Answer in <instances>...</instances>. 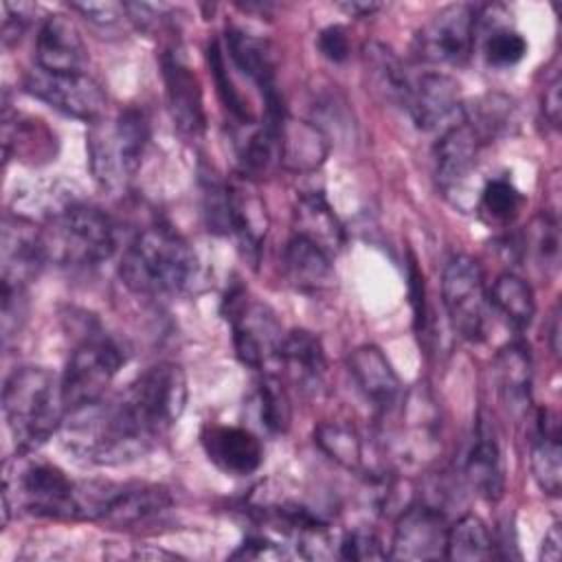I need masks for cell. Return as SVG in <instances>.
<instances>
[{"mask_svg":"<svg viewBox=\"0 0 562 562\" xmlns=\"http://www.w3.org/2000/svg\"><path fill=\"white\" fill-rule=\"evenodd\" d=\"M226 321L233 325V345L237 358L257 371H263L272 360H279L283 345V329L277 314L261 301L248 299L246 290L237 285L224 299Z\"/></svg>","mask_w":562,"mask_h":562,"instance_id":"8","label":"cell"},{"mask_svg":"<svg viewBox=\"0 0 562 562\" xmlns=\"http://www.w3.org/2000/svg\"><path fill=\"white\" fill-rule=\"evenodd\" d=\"M292 222L294 235L316 244L329 257H336L342 250L345 226L321 191H305L296 198Z\"/></svg>","mask_w":562,"mask_h":562,"instance_id":"23","label":"cell"},{"mask_svg":"<svg viewBox=\"0 0 562 562\" xmlns=\"http://www.w3.org/2000/svg\"><path fill=\"white\" fill-rule=\"evenodd\" d=\"M228 57L261 92L263 99L279 94L274 83V55L266 40L250 35L241 29H226Z\"/></svg>","mask_w":562,"mask_h":562,"instance_id":"30","label":"cell"},{"mask_svg":"<svg viewBox=\"0 0 562 562\" xmlns=\"http://www.w3.org/2000/svg\"><path fill=\"white\" fill-rule=\"evenodd\" d=\"M121 281L140 296L165 299L191 288L198 274V257L189 241L167 224L143 228L125 248Z\"/></svg>","mask_w":562,"mask_h":562,"instance_id":"2","label":"cell"},{"mask_svg":"<svg viewBox=\"0 0 562 562\" xmlns=\"http://www.w3.org/2000/svg\"><path fill=\"white\" fill-rule=\"evenodd\" d=\"M283 551L277 547V542L263 538V536H250L244 540V544L233 553V558H281Z\"/></svg>","mask_w":562,"mask_h":562,"instance_id":"48","label":"cell"},{"mask_svg":"<svg viewBox=\"0 0 562 562\" xmlns=\"http://www.w3.org/2000/svg\"><path fill=\"white\" fill-rule=\"evenodd\" d=\"M70 9L99 26H114L125 15L123 2H75Z\"/></svg>","mask_w":562,"mask_h":562,"instance_id":"46","label":"cell"},{"mask_svg":"<svg viewBox=\"0 0 562 562\" xmlns=\"http://www.w3.org/2000/svg\"><path fill=\"white\" fill-rule=\"evenodd\" d=\"M522 252L533 257L544 268H553L558 263L560 235H558V222L553 215L544 213L531 222V226L525 233Z\"/></svg>","mask_w":562,"mask_h":562,"instance_id":"41","label":"cell"},{"mask_svg":"<svg viewBox=\"0 0 562 562\" xmlns=\"http://www.w3.org/2000/svg\"><path fill=\"white\" fill-rule=\"evenodd\" d=\"M187 378L173 362L145 369L114 400L70 413L66 443L90 463L119 465L147 454L178 422Z\"/></svg>","mask_w":562,"mask_h":562,"instance_id":"1","label":"cell"},{"mask_svg":"<svg viewBox=\"0 0 562 562\" xmlns=\"http://www.w3.org/2000/svg\"><path fill=\"white\" fill-rule=\"evenodd\" d=\"M542 112L544 119L558 127L560 125V112H562V99H560V77L555 75L547 86H544V94H542Z\"/></svg>","mask_w":562,"mask_h":562,"instance_id":"49","label":"cell"},{"mask_svg":"<svg viewBox=\"0 0 562 562\" xmlns=\"http://www.w3.org/2000/svg\"><path fill=\"white\" fill-rule=\"evenodd\" d=\"M24 90L53 110L90 125L105 116L108 97L101 83L86 72H55L35 66L24 77Z\"/></svg>","mask_w":562,"mask_h":562,"instance_id":"10","label":"cell"},{"mask_svg":"<svg viewBox=\"0 0 562 562\" xmlns=\"http://www.w3.org/2000/svg\"><path fill=\"white\" fill-rule=\"evenodd\" d=\"M362 66L369 90L384 103H406L411 79L400 57L382 42H367L362 48Z\"/></svg>","mask_w":562,"mask_h":562,"instance_id":"29","label":"cell"},{"mask_svg":"<svg viewBox=\"0 0 562 562\" xmlns=\"http://www.w3.org/2000/svg\"><path fill=\"white\" fill-rule=\"evenodd\" d=\"M408 294H411V305H413V323L415 331L428 334V310H426V299H424V277L417 270L415 261H411V274H408Z\"/></svg>","mask_w":562,"mask_h":562,"instance_id":"47","label":"cell"},{"mask_svg":"<svg viewBox=\"0 0 562 562\" xmlns=\"http://www.w3.org/2000/svg\"><path fill=\"white\" fill-rule=\"evenodd\" d=\"M2 288L24 290L46 263L42 228L20 213H7L0 231Z\"/></svg>","mask_w":562,"mask_h":562,"instance_id":"15","label":"cell"},{"mask_svg":"<svg viewBox=\"0 0 562 562\" xmlns=\"http://www.w3.org/2000/svg\"><path fill=\"white\" fill-rule=\"evenodd\" d=\"M461 119L492 143L512 132L516 123V108L505 94H483L474 99L472 105L461 108Z\"/></svg>","mask_w":562,"mask_h":562,"instance_id":"35","label":"cell"},{"mask_svg":"<svg viewBox=\"0 0 562 562\" xmlns=\"http://www.w3.org/2000/svg\"><path fill=\"white\" fill-rule=\"evenodd\" d=\"M35 11L33 4L26 2H4L2 4V42L4 46H11L15 42H20L22 33L26 31L29 22H31V13Z\"/></svg>","mask_w":562,"mask_h":562,"instance_id":"44","label":"cell"},{"mask_svg":"<svg viewBox=\"0 0 562 562\" xmlns=\"http://www.w3.org/2000/svg\"><path fill=\"white\" fill-rule=\"evenodd\" d=\"M560 544H562V536H560V525H551V529L544 533L542 547H540V558L547 562H558L560 560Z\"/></svg>","mask_w":562,"mask_h":562,"instance_id":"50","label":"cell"},{"mask_svg":"<svg viewBox=\"0 0 562 562\" xmlns=\"http://www.w3.org/2000/svg\"><path fill=\"white\" fill-rule=\"evenodd\" d=\"M329 154V138L325 132L307 121L285 116L281 125L279 165L294 173L316 171Z\"/></svg>","mask_w":562,"mask_h":562,"instance_id":"27","label":"cell"},{"mask_svg":"<svg viewBox=\"0 0 562 562\" xmlns=\"http://www.w3.org/2000/svg\"><path fill=\"white\" fill-rule=\"evenodd\" d=\"M167 108L173 127L184 138H200L206 127L200 81L178 48H167L160 57Z\"/></svg>","mask_w":562,"mask_h":562,"instance_id":"14","label":"cell"},{"mask_svg":"<svg viewBox=\"0 0 562 562\" xmlns=\"http://www.w3.org/2000/svg\"><path fill=\"white\" fill-rule=\"evenodd\" d=\"M268 224L266 202L257 193L252 180L241 176L239 180L228 182V235L235 237L250 266L259 263Z\"/></svg>","mask_w":562,"mask_h":562,"instance_id":"17","label":"cell"},{"mask_svg":"<svg viewBox=\"0 0 562 562\" xmlns=\"http://www.w3.org/2000/svg\"><path fill=\"white\" fill-rule=\"evenodd\" d=\"M88 48L77 24L61 13L46 15L35 40V66L55 72H83Z\"/></svg>","mask_w":562,"mask_h":562,"instance_id":"19","label":"cell"},{"mask_svg":"<svg viewBox=\"0 0 562 562\" xmlns=\"http://www.w3.org/2000/svg\"><path fill=\"white\" fill-rule=\"evenodd\" d=\"M476 42V13L470 4H450L415 33L413 50L428 64H463Z\"/></svg>","mask_w":562,"mask_h":562,"instance_id":"11","label":"cell"},{"mask_svg":"<svg viewBox=\"0 0 562 562\" xmlns=\"http://www.w3.org/2000/svg\"><path fill=\"white\" fill-rule=\"evenodd\" d=\"M134 558H167V560H173L176 555L173 553H167L162 549H138L134 553Z\"/></svg>","mask_w":562,"mask_h":562,"instance_id":"53","label":"cell"},{"mask_svg":"<svg viewBox=\"0 0 562 562\" xmlns=\"http://www.w3.org/2000/svg\"><path fill=\"white\" fill-rule=\"evenodd\" d=\"M149 140V123L138 108L101 119L88 130V160L99 187L116 191L136 173Z\"/></svg>","mask_w":562,"mask_h":562,"instance_id":"5","label":"cell"},{"mask_svg":"<svg viewBox=\"0 0 562 562\" xmlns=\"http://www.w3.org/2000/svg\"><path fill=\"white\" fill-rule=\"evenodd\" d=\"M459 83L443 72H424L411 81L404 110L419 130H437L461 112Z\"/></svg>","mask_w":562,"mask_h":562,"instance_id":"18","label":"cell"},{"mask_svg":"<svg viewBox=\"0 0 562 562\" xmlns=\"http://www.w3.org/2000/svg\"><path fill=\"white\" fill-rule=\"evenodd\" d=\"M125 364L121 345L99 327L88 329L75 345L59 380L66 413L101 402L105 389Z\"/></svg>","mask_w":562,"mask_h":562,"instance_id":"7","label":"cell"},{"mask_svg":"<svg viewBox=\"0 0 562 562\" xmlns=\"http://www.w3.org/2000/svg\"><path fill=\"white\" fill-rule=\"evenodd\" d=\"M531 353L525 342L505 345L494 358L496 391L509 415L520 417L531 402Z\"/></svg>","mask_w":562,"mask_h":562,"instance_id":"25","label":"cell"},{"mask_svg":"<svg viewBox=\"0 0 562 562\" xmlns=\"http://www.w3.org/2000/svg\"><path fill=\"white\" fill-rule=\"evenodd\" d=\"M206 59H209V66H211V72L215 77V88H217V97L220 101L224 103V108L228 110V114L244 127H250L255 125V116L248 108V103L244 101V97L239 94V90L235 88L233 79L228 77V70H226V57H224V50L220 46L217 40H213L206 48Z\"/></svg>","mask_w":562,"mask_h":562,"instance_id":"39","label":"cell"},{"mask_svg":"<svg viewBox=\"0 0 562 562\" xmlns=\"http://www.w3.org/2000/svg\"><path fill=\"white\" fill-rule=\"evenodd\" d=\"M202 187V213L209 231L228 235V182L213 171H200Z\"/></svg>","mask_w":562,"mask_h":562,"instance_id":"42","label":"cell"},{"mask_svg":"<svg viewBox=\"0 0 562 562\" xmlns=\"http://www.w3.org/2000/svg\"><path fill=\"white\" fill-rule=\"evenodd\" d=\"M281 272L288 285L303 294L327 292L336 281L331 257L299 235H292L283 248Z\"/></svg>","mask_w":562,"mask_h":562,"instance_id":"22","label":"cell"},{"mask_svg":"<svg viewBox=\"0 0 562 562\" xmlns=\"http://www.w3.org/2000/svg\"><path fill=\"white\" fill-rule=\"evenodd\" d=\"M2 147L4 158L40 165L55 156V134L40 121L4 105L2 112Z\"/></svg>","mask_w":562,"mask_h":562,"instance_id":"26","label":"cell"},{"mask_svg":"<svg viewBox=\"0 0 562 562\" xmlns=\"http://www.w3.org/2000/svg\"><path fill=\"white\" fill-rule=\"evenodd\" d=\"M494 538L487 525L474 516L465 514L454 525L448 527L443 558L454 562H479L494 558Z\"/></svg>","mask_w":562,"mask_h":562,"instance_id":"34","label":"cell"},{"mask_svg":"<svg viewBox=\"0 0 562 562\" xmlns=\"http://www.w3.org/2000/svg\"><path fill=\"white\" fill-rule=\"evenodd\" d=\"M400 404V428L395 432L400 457L411 463H424L437 452L441 435V415L432 391L428 384H417L402 397Z\"/></svg>","mask_w":562,"mask_h":562,"instance_id":"12","label":"cell"},{"mask_svg":"<svg viewBox=\"0 0 562 562\" xmlns=\"http://www.w3.org/2000/svg\"><path fill=\"white\" fill-rule=\"evenodd\" d=\"M485 145L490 143L463 119L443 130L435 145V178L446 198L463 195Z\"/></svg>","mask_w":562,"mask_h":562,"instance_id":"13","label":"cell"},{"mask_svg":"<svg viewBox=\"0 0 562 562\" xmlns=\"http://www.w3.org/2000/svg\"><path fill=\"white\" fill-rule=\"evenodd\" d=\"M316 46L321 50V55L334 64H342L349 57V37L347 31L338 24L325 26L318 37H316Z\"/></svg>","mask_w":562,"mask_h":562,"instance_id":"45","label":"cell"},{"mask_svg":"<svg viewBox=\"0 0 562 562\" xmlns=\"http://www.w3.org/2000/svg\"><path fill=\"white\" fill-rule=\"evenodd\" d=\"M342 11H347L349 15H356V18H362V15H371L373 11L380 9V4L375 2H342L338 4Z\"/></svg>","mask_w":562,"mask_h":562,"instance_id":"51","label":"cell"},{"mask_svg":"<svg viewBox=\"0 0 562 562\" xmlns=\"http://www.w3.org/2000/svg\"><path fill=\"white\" fill-rule=\"evenodd\" d=\"M465 479L470 487L485 501H498L503 496L505 476L496 437L485 419H479L472 448L465 457Z\"/></svg>","mask_w":562,"mask_h":562,"instance_id":"28","label":"cell"},{"mask_svg":"<svg viewBox=\"0 0 562 562\" xmlns=\"http://www.w3.org/2000/svg\"><path fill=\"white\" fill-rule=\"evenodd\" d=\"M171 505V496L160 485L125 483L123 492L114 501L112 509L103 518L110 527H134L156 514H162Z\"/></svg>","mask_w":562,"mask_h":562,"instance_id":"32","label":"cell"},{"mask_svg":"<svg viewBox=\"0 0 562 562\" xmlns=\"http://www.w3.org/2000/svg\"><path fill=\"white\" fill-rule=\"evenodd\" d=\"M446 516L430 503H415L400 512L389 558L393 560H437L446 549Z\"/></svg>","mask_w":562,"mask_h":562,"instance_id":"16","label":"cell"},{"mask_svg":"<svg viewBox=\"0 0 562 562\" xmlns=\"http://www.w3.org/2000/svg\"><path fill=\"white\" fill-rule=\"evenodd\" d=\"M314 441L345 470L364 472V446L353 426L342 422H323L314 430Z\"/></svg>","mask_w":562,"mask_h":562,"instance_id":"36","label":"cell"},{"mask_svg":"<svg viewBox=\"0 0 562 562\" xmlns=\"http://www.w3.org/2000/svg\"><path fill=\"white\" fill-rule=\"evenodd\" d=\"M522 206V195L507 178H492L479 193V213L490 224H509Z\"/></svg>","mask_w":562,"mask_h":562,"instance_id":"38","label":"cell"},{"mask_svg":"<svg viewBox=\"0 0 562 562\" xmlns=\"http://www.w3.org/2000/svg\"><path fill=\"white\" fill-rule=\"evenodd\" d=\"M338 555L342 560H384L389 553L382 549L378 536L367 529H353L338 542Z\"/></svg>","mask_w":562,"mask_h":562,"instance_id":"43","label":"cell"},{"mask_svg":"<svg viewBox=\"0 0 562 562\" xmlns=\"http://www.w3.org/2000/svg\"><path fill=\"white\" fill-rule=\"evenodd\" d=\"M206 457L226 474L246 476L263 463L261 439L239 426H206L202 432Z\"/></svg>","mask_w":562,"mask_h":562,"instance_id":"20","label":"cell"},{"mask_svg":"<svg viewBox=\"0 0 562 562\" xmlns=\"http://www.w3.org/2000/svg\"><path fill=\"white\" fill-rule=\"evenodd\" d=\"M441 301L454 331L481 342L487 334V292L481 266L468 255H454L441 272Z\"/></svg>","mask_w":562,"mask_h":562,"instance_id":"9","label":"cell"},{"mask_svg":"<svg viewBox=\"0 0 562 562\" xmlns=\"http://www.w3.org/2000/svg\"><path fill=\"white\" fill-rule=\"evenodd\" d=\"M279 362L301 393L314 395L321 391L327 360L318 336L307 329L288 331L283 336Z\"/></svg>","mask_w":562,"mask_h":562,"instance_id":"24","label":"cell"},{"mask_svg":"<svg viewBox=\"0 0 562 562\" xmlns=\"http://www.w3.org/2000/svg\"><path fill=\"white\" fill-rule=\"evenodd\" d=\"M558 338H560V314H558V307H555L553 314H551V321H549V345H551L553 353H558V349H560Z\"/></svg>","mask_w":562,"mask_h":562,"instance_id":"52","label":"cell"},{"mask_svg":"<svg viewBox=\"0 0 562 562\" xmlns=\"http://www.w3.org/2000/svg\"><path fill=\"white\" fill-rule=\"evenodd\" d=\"M483 55L494 68L516 66L527 55V40L509 26L494 24L492 29H485Z\"/></svg>","mask_w":562,"mask_h":562,"instance_id":"40","label":"cell"},{"mask_svg":"<svg viewBox=\"0 0 562 562\" xmlns=\"http://www.w3.org/2000/svg\"><path fill=\"white\" fill-rule=\"evenodd\" d=\"M46 263L64 268H92L116 250V226L97 206L70 202L59 206L42 228Z\"/></svg>","mask_w":562,"mask_h":562,"instance_id":"4","label":"cell"},{"mask_svg":"<svg viewBox=\"0 0 562 562\" xmlns=\"http://www.w3.org/2000/svg\"><path fill=\"white\" fill-rule=\"evenodd\" d=\"M72 487L75 481L61 468L46 461H31L29 454L18 452L13 459L4 461V522L11 509H22L42 518L70 520Z\"/></svg>","mask_w":562,"mask_h":562,"instance_id":"6","label":"cell"},{"mask_svg":"<svg viewBox=\"0 0 562 562\" xmlns=\"http://www.w3.org/2000/svg\"><path fill=\"white\" fill-rule=\"evenodd\" d=\"M255 400H257L261 426L270 435H283L290 428L292 406H290L288 393H285L283 384L279 382V378H274L270 373L261 375V380L257 382Z\"/></svg>","mask_w":562,"mask_h":562,"instance_id":"37","label":"cell"},{"mask_svg":"<svg viewBox=\"0 0 562 562\" xmlns=\"http://www.w3.org/2000/svg\"><path fill=\"white\" fill-rule=\"evenodd\" d=\"M562 450H560V428L558 417L542 408L538 411V424H536V439L531 443V474L538 483V487L544 494L558 496L562 485V463H560Z\"/></svg>","mask_w":562,"mask_h":562,"instance_id":"31","label":"cell"},{"mask_svg":"<svg viewBox=\"0 0 562 562\" xmlns=\"http://www.w3.org/2000/svg\"><path fill=\"white\" fill-rule=\"evenodd\" d=\"M2 411L18 452L31 454L61 426L66 406L59 380L44 367L15 369L4 382Z\"/></svg>","mask_w":562,"mask_h":562,"instance_id":"3","label":"cell"},{"mask_svg":"<svg viewBox=\"0 0 562 562\" xmlns=\"http://www.w3.org/2000/svg\"><path fill=\"white\" fill-rule=\"evenodd\" d=\"M349 373L360 389V393L375 406L378 413H389L402 397V384L382 353L375 345H360L356 347L347 358Z\"/></svg>","mask_w":562,"mask_h":562,"instance_id":"21","label":"cell"},{"mask_svg":"<svg viewBox=\"0 0 562 562\" xmlns=\"http://www.w3.org/2000/svg\"><path fill=\"white\" fill-rule=\"evenodd\" d=\"M487 303L516 331H525L531 325L533 314H536V301H533L531 285L514 272H503L494 281V285L487 294Z\"/></svg>","mask_w":562,"mask_h":562,"instance_id":"33","label":"cell"}]
</instances>
